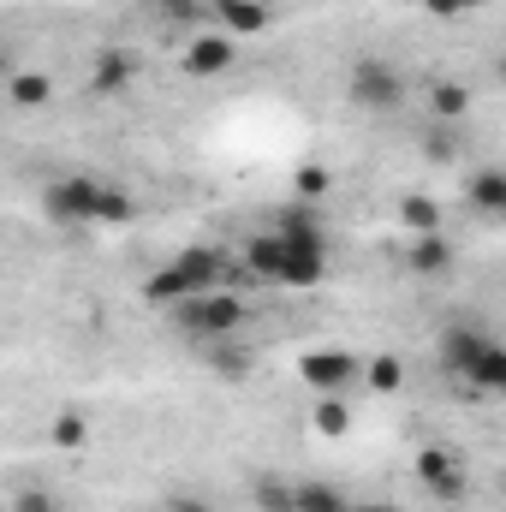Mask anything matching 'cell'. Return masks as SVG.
<instances>
[{"label": "cell", "mask_w": 506, "mask_h": 512, "mask_svg": "<svg viewBox=\"0 0 506 512\" xmlns=\"http://www.w3.org/2000/svg\"><path fill=\"white\" fill-rule=\"evenodd\" d=\"M239 262L251 268L256 280H274V286H292V292H310V286H322V280H328V256L304 251V245H292V239H280L274 227H268V233H256V239H245Z\"/></svg>", "instance_id": "1"}, {"label": "cell", "mask_w": 506, "mask_h": 512, "mask_svg": "<svg viewBox=\"0 0 506 512\" xmlns=\"http://www.w3.org/2000/svg\"><path fill=\"white\" fill-rule=\"evenodd\" d=\"M167 322H173L185 340L209 346V340H227V334H239V328L251 322V304H245L239 292H203V298H185V304H173V310H167Z\"/></svg>", "instance_id": "2"}, {"label": "cell", "mask_w": 506, "mask_h": 512, "mask_svg": "<svg viewBox=\"0 0 506 512\" xmlns=\"http://www.w3.org/2000/svg\"><path fill=\"white\" fill-rule=\"evenodd\" d=\"M346 96H352V108L387 120V114L405 108V72H399L393 60H381V54H358V60L346 66Z\"/></svg>", "instance_id": "3"}, {"label": "cell", "mask_w": 506, "mask_h": 512, "mask_svg": "<svg viewBox=\"0 0 506 512\" xmlns=\"http://www.w3.org/2000/svg\"><path fill=\"white\" fill-rule=\"evenodd\" d=\"M42 209L54 227H102V179H90V173L54 179L42 191Z\"/></svg>", "instance_id": "4"}, {"label": "cell", "mask_w": 506, "mask_h": 512, "mask_svg": "<svg viewBox=\"0 0 506 512\" xmlns=\"http://www.w3.org/2000/svg\"><path fill=\"white\" fill-rule=\"evenodd\" d=\"M298 382L310 387L316 399L352 393V382H364V364H358V352H346V346H316V352L298 358Z\"/></svg>", "instance_id": "5"}, {"label": "cell", "mask_w": 506, "mask_h": 512, "mask_svg": "<svg viewBox=\"0 0 506 512\" xmlns=\"http://www.w3.org/2000/svg\"><path fill=\"white\" fill-rule=\"evenodd\" d=\"M489 340H495V334H483L477 322H453V328H441V340H435L441 370H447L453 382H471V370H477V358L489 352Z\"/></svg>", "instance_id": "6"}, {"label": "cell", "mask_w": 506, "mask_h": 512, "mask_svg": "<svg viewBox=\"0 0 506 512\" xmlns=\"http://www.w3.org/2000/svg\"><path fill=\"white\" fill-rule=\"evenodd\" d=\"M411 471H417V483H423L435 501H465V471H459V459H453L447 447H423Z\"/></svg>", "instance_id": "7"}, {"label": "cell", "mask_w": 506, "mask_h": 512, "mask_svg": "<svg viewBox=\"0 0 506 512\" xmlns=\"http://www.w3.org/2000/svg\"><path fill=\"white\" fill-rule=\"evenodd\" d=\"M233 60H239V42H233L227 30H203V36L185 42V72H191V78H221Z\"/></svg>", "instance_id": "8"}, {"label": "cell", "mask_w": 506, "mask_h": 512, "mask_svg": "<svg viewBox=\"0 0 506 512\" xmlns=\"http://www.w3.org/2000/svg\"><path fill=\"white\" fill-rule=\"evenodd\" d=\"M274 233L280 239H292V245H304V251H322L328 256V221H322V209L316 203H286L280 215H274Z\"/></svg>", "instance_id": "9"}, {"label": "cell", "mask_w": 506, "mask_h": 512, "mask_svg": "<svg viewBox=\"0 0 506 512\" xmlns=\"http://www.w3.org/2000/svg\"><path fill=\"white\" fill-rule=\"evenodd\" d=\"M137 84V54L131 48H96L90 60V96H126Z\"/></svg>", "instance_id": "10"}, {"label": "cell", "mask_w": 506, "mask_h": 512, "mask_svg": "<svg viewBox=\"0 0 506 512\" xmlns=\"http://www.w3.org/2000/svg\"><path fill=\"white\" fill-rule=\"evenodd\" d=\"M453 239L447 233H411V245H405V268L411 274H423V280H441L447 268H453Z\"/></svg>", "instance_id": "11"}, {"label": "cell", "mask_w": 506, "mask_h": 512, "mask_svg": "<svg viewBox=\"0 0 506 512\" xmlns=\"http://www.w3.org/2000/svg\"><path fill=\"white\" fill-rule=\"evenodd\" d=\"M6 102H12L18 114H42V108L54 102V78H48V72H30V66H12V72H6Z\"/></svg>", "instance_id": "12"}, {"label": "cell", "mask_w": 506, "mask_h": 512, "mask_svg": "<svg viewBox=\"0 0 506 512\" xmlns=\"http://www.w3.org/2000/svg\"><path fill=\"white\" fill-rule=\"evenodd\" d=\"M215 24L227 36H262L274 24V6L268 0H215Z\"/></svg>", "instance_id": "13"}, {"label": "cell", "mask_w": 506, "mask_h": 512, "mask_svg": "<svg viewBox=\"0 0 506 512\" xmlns=\"http://www.w3.org/2000/svg\"><path fill=\"white\" fill-rule=\"evenodd\" d=\"M203 364H209L221 382H245V376L256 370V352L239 340V334H227V340H209V346H203Z\"/></svg>", "instance_id": "14"}, {"label": "cell", "mask_w": 506, "mask_h": 512, "mask_svg": "<svg viewBox=\"0 0 506 512\" xmlns=\"http://www.w3.org/2000/svg\"><path fill=\"white\" fill-rule=\"evenodd\" d=\"M465 203H471L477 215H489V221H506V173L501 167H477V173L465 179Z\"/></svg>", "instance_id": "15"}, {"label": "cell", "mask_w": 506, "mask_h": 512, "mask_svg": "<svg viewBox=\"0 0 506 512\" xmlns=\"http://www.w3.org/2000/svg\"><path fill=\"white\" fill-rule=\"evenodd\" d=\"M471 399H506V340H489V352L477 358L471 382H459Z\"/></svg>", "instance_id": "16"}, {"label": "cell", "mask_w": 506, "mask_h": 512, "mask_svg": "<svg viewBox=\"0 0 506 512\" xmlns=\"http://www.w3.org/2000/svg\"><path fill=\"white\" fill-rule=\"evenodd\" d=\"M465 114H471V90H465V84H453V78H435V84H429V120L459 126Z\"/></svg>", "instance_id": "17"}, {"label": "cell", "mask_w": 506, "mask_h": 512, "mask_svg": "<svg viewBox=\"0 0 506 512\" xmlns=\"http://www.w3.org/2000/svg\"><path fill=\"white\" fill-rule=\"evenodd\" d=\"M417 149H423V161H429V167H459V155H465L459 131H453V126H441V120H429V126H423Z\"/></svg>", "instance_id": "18"}, {"label": "cell", "mask_w": 506, "mask_h": 512, "mask_svg": "<svg viewBox=\"0 0 506 512\" xmlns=\"http://www.w3.org/2000/svg\"><path fill=\"white\" fill-rule=\"evenodd\" d=\"M185 298H197L191 292V280L167 262V268H155L149 280H143V304H161V310H173V304H185Z\"/></svg>", "instance_id": "19"}, {"label": "cell", "mask_w": 506, "mask_h": 512, "mask_svg": "<svg viewBox=\"0 0 506 512\" xmlns=\"http://www.w3.org/2000/svg\"><path fill=\"white\" fill-rule=\"evenodd\" d=\"M399 221H405L411 233H441V203L423 197V191H405V197H399Z\"/></svg>", "instance_id": "20"}, {"label": "cell", "mask_w": 506, "mask_h": 512, "mask_svg": "<svg viewBox=\"0 0 506 512\" xmlns=\"http://www.w3.org/2000/svg\"><path fill=\"white\" fill-rule=\"evenodd\" d=\"M310 423H316V435H328V441H340V435L352 429V405H346V393H328V399H316V411H310Z\"/></svg>", "instance_id": "21"}, {"label": "cell", "mask_w": 506, "mask_h": 512, "mask_svg": "<svg viewBox=\"0 0 506 512\" xmlns=\"http://www.w3.org/2000/svg\"><path fill=\"white\" fill-rule=\"evenodd\" d=\"M48 447H60V453L90 447V417H84V411H60V417L48 423Z\"/></svg>", "instance_id": "22"}, {"label": "cell", "mask_w": 506, "mask_h": 512, "mask_svg": "<svg viewBox=\"0 0 506 512\" xmlns=\"http://www.w3.org/2000/svg\"><path fill=\"white\" fill-rule=\"evenodd\" d=\"M364 387L381 393V399H387V393H399V387H405V364H399V352H376V358L364 364Z\"/></svg>", "instance_id": "23"}, {"label": "cell", "mask_w": 506, "mask_h": 512, "mask_svg": "<svg viewBox=\"0 0 506 512\" xmlns=\"http://www.w3.org/2000/svg\"><path fill=\"white\" fill-rule=\"evenodd\" d=\"M155 12L179 30H197V24H215V0H155Z\"/></svg>", "instance_id": "24"}, {"label": "cell", "mask_w": 506, "mask_h": 512, "mask_svg": "<svg viewBox=\"0 0 506 512\" xmlns=\"http://www.w3.org/2000/svg\"><path fill=\"white\" fill-rule=\"evenodd\" d=\"M298 489V512H358L334 483H292Z\"/></svg>", "instance_id": "25"}, {"label": "cell", "mask_w": 506, "mask_h": 512, "mask_svg": "<svg viewBox=\"0 0 506 512\" xmlns=\"http://www.w3.org/2000/svg\"><path fill=\"white\" fill-rule=\"evenodd\" d=\"M292 191H298V203H322V197L334 191V173L316 167V161H304V167L292 173Z\"/></svg>", "instance_id": "26"}, {"label": "cell", "mask_w": 506, "mask_h": 512, "mask_svg": "<svg viewBox=\"0 0 506 512\" xmlns=\"http://www.w3.org/2000/svg\"><path fill=\"white\" fill-rule=\"evenodd\" d=\"M131 215H137L131 191H120V185H108V179H102V227H126Z\"/></svg>", "instance_id": "27"}, {"label": "cell", "mask_w": 506, "mask_h": 512, "mask_svg": "<svg viewBox=\"0 0 506 512\" xmlns=\"http://www.w3.org/2000/svg\"><path fill=\"white\" fill-rule=\"evenodd\" d=\"M256 507L262 512H298V489H286V483H256Z\"/></svg>", "instance_id": "28"}, {"label": "cell", "mask_w": 506, "mask_h": 512, "mask_svg": "<svg viewBox=\"0 0 506 512\" xmlns=\"http://www.w3.org/2000/svg\"><path fill=\"white\" fill-rule=\"evenodd\" d=\"M12 512H60V501H54L48 489H18V495H12Z\"/></svg>", "instance_id": "29"}, {"label": "cell", "mask_w": 506, "mask_h": 512, "mask_svg": "<svg viewBox=\"0 0 506 512\" xmlns=\"http://www.w3.org/2000/svg\"><path fill=\"white\" fill-rule=\"evenodd\" d=\"M471 6H477V0H423V12H429V18H465Z\"/></svg>", "instance_id": "30"}, {"label": "cell", "mask_w": 506, "mask_h": 512, "mask_svg": "<svg viewBox=\"0 0 506 512\" xmlns=\"http://www.w3.org/2000/svg\"><path fill=\"white\" fill-rule=\"evenodd\" d=\"M167 512H215V507H209L203 495H173V501H167Z\"/></svg>", "instance_id": "31"}, {"label": "cell", "mask_w": 506, "mask_h": 512, "mask_svg": "<svg viewBox=\"0 0 506 512\" xmlns=\"http://www.w3.org/2000/svg\"><path fill=\"white\" fill-rule=\"evenodd\" d=\"M495 78H501V84H506V54H501V60H495Z\"/></svg>", "instance_id": "32"}, {"label": "cell", "mask_w": 506, "mask_h": 512, "mask_svg": "<svg viewBox=\"0 0 506 512\" xmlns=\"http://www.w3.org/2000/svg\"><path fill=\"white\" fill-rule=\"evenodd\" d=\"M358 512H393V507H358Z\"/></svg>", "instance_id": "33"}]
</instances>
